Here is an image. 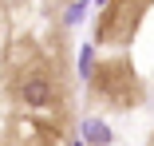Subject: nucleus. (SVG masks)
I'll use <instances>...</instances> for the list:
<instances>
[{
    "label": "nucleus",
    "instance_id": "1",
    "mask_svg": "<svg viewBox=\"0 0 154 146\" xmlns=\"http://www.w3.org/2000/svg\"><path fill=\"white\" fill-rule=\"evenodd\" d=\"M0 4V146H67L75 134L71 40L59 16L12 32Z\"/></svg>",
    "mask_w": 154,
    "mask_h": 146
},
{
    "label": "nucleus",
    "instance_id": "3",
    "mask_svg": "<svg viewBox=\"0 0 154 146\" xmlns=\"http://www.w3.org/2000/svg\"><path fill=\"white\" fill-rule=\"evenodd\" d=\"M146 0H111V4L99 8L95 16V44L103 47H127L138 32V24L146 16Z\"/></svg>",
    "mask_w": 154,
    "mask_h": 146
},
{
    "label": "nucleus",
    "instance_id": "2",
    "mask_svg": "<svg viewBox=\"0 0 154 146\" xmlns=\"http://www.w3.org/2000/svg\"><path fill=\"white\" fill-rule=\"evenodd\" d=\"M87 91L107 111H138L146 103V83L131 55H103L87 71Z\"/></svg>",
    "mask_w": 154,
    "mask_h": 146
}]
</instances>
